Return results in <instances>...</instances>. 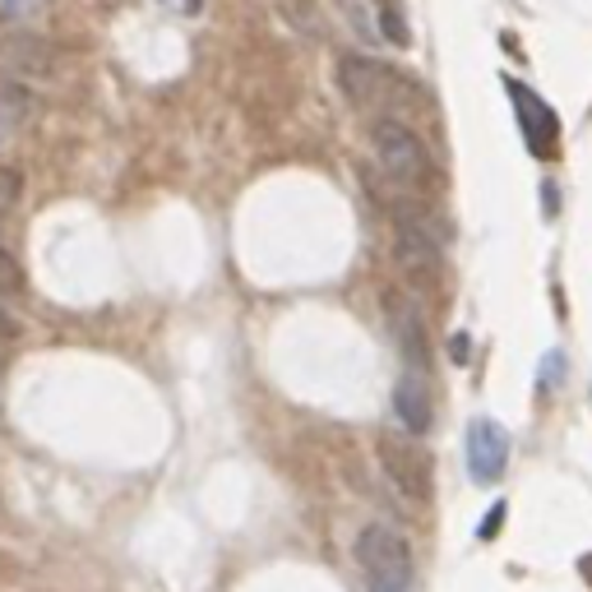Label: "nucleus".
Returning a JSON list of instances; mask_svg holds the SVG:
<instances>
[{
  "mask_svg": "<svg viewBox=\"0 0 592 592\" xmlns=\"http://www.w3.org/2000/svg\"><path fill=\"white\" fill-rule=\"evenodd\" d=\"M339 79H343V93L362 111H380V116H393V121H422L430 111V97L412 84L407 70L380 66L370 56H343Z\"/></svg>",
  "mask_w": 592,
  "mask_h": 592,
  "instance_id": "nucleus-1",
  "label": "nucleus"
},
{
  "mask_svg": "<svg viewBox=\"0 0 592 592\" xmlns=\"http://www.w3.org/2000/svg\"><path fill=\"white\" fill-rule=\"evenodd\" d=\"M505 88H509V97H514V107H519V126H523L528 153L532 157H556V149H560V121H556V111H550V103L532 93L528 84H519V79H505Z\"/></svg>",
  "mask_w": 592,
  "mask_h": 592,
  "instance_id": "nucleus-4",
  "label": "nucleus"
},
{
  "mask_svg": "<svg viewBox=\"0 0 592 592\" xmlns=\"http://www.w3.org/2000/svg\"><path fill=\"white\" fill-rule=\"evenodd\" d=\"M357 560L370 592H412V546L389 523H370L357 537Z\"/></svg>",
  "mask_w": 592,
  "mask_h": 592,
  "instance_id": "nucleus-3",
  "label": "nucleus"
},
{
  "mask_svg": "<svg viewBox=\"0 0 592 592\" xmlns=\"http://www.w3.org/2000/svg\"><path fill=\"white\" fill-rule=\"evenodd\" d=\"M5 70H24V74H47V56L33 47V37H14L5 47Z\"/></svg>",
  "mask_w": 592,
  "mask_h": 592,
  "instance_id": "nucleus-10",
  "label": "nucleus"
},
{
  "mask_svg": "<svg viewBox=\"0 0 592 592\" xmlns=\"http://www.w3.org/2000/svg\"><path fill=\"white\" fill-rule=\"evenodd\" d=\"M380 33H384V43H393V47H407L412 43V28H407V19H403L399 5H384L380 10Z\"/></svg>",
  "mask_w": 592,
  "mask_h": 592,
  "instance_id": "nucleus-12",
  "label": "nucleus"
},
{
  "mask_svg": "<svg viewBox=\"0 0 592 592\" xmlns=\"http://www.w3.org/2000/svg\"><path fill=\"white\" fill-rule=\"evenodd\" d=\"M500 523H505V500L486 509V519H482V528H477V532H482V542H490V537H496V532H500Z\"/></svg>",
  "mask_w": 592,
  "mask_h": 592,
  "instance_id": "nucleus-17",
  "label": "nucleus"
},
{
  "mask_svg": "<svg viewBox=\"0 0 592 592\" xmlns=\"http://www.w3.org/2000/svg\"><path fill=\"white\" fill-rule=\"evenodd\" d=\"M380 463L389 472V482L403 490L407 500H426L430 496V459L426 453L403 440V436H384L380 440Z\"/></svg>",
  "mask_w": 592,
  "mask_h": 592,
  "instance_id": "nucleus-5",
  "label": "nucleus"
},
{
  "mask_svg": "<svg viewBox=\"0 0 592 592\" xmlns=\"http://www.w3.org/2000/svg\"><path fill=\"white\" fill-rule=\"evenodd\" d=\"M393 246H399L403 273H407V279L417 283V287H436V283H440V273H445L440 246L430 241L422 223H399V232H393Z\"/></svg>",
  "mask_w": 592,
  "mask_h": 592,
  "instance_id": "nucleus-7",
  "label": "nucleus"
},
{
  "mask_svg": "<svg viewBox=\"0 0 592 592\" xmlns=\"http://www.w3.org/2000/svg\"><path fill=\"white\" fill-rule=\"evenodd\" d=\"M163 5H171V10H181V14H200V0H163Z\"/></svg>",
  "mask_w": 592,
  "mask_h": 592,
  "instance_id": "nucleus-20",
  "label": "nucleus"
},
{
  "mask_svg": "<svg viewBox=\"0 0 592 592\" xmlns=\"http://www.w3.org/2000/svg\"><path fill=\"white\" fill-rule=\"evenodd\" d=\"M19 190H24V176L14 167H0V223L10 218V209L19 204Z\"/></svg>",
  "mask_w": 592,
  "mask_h": 592,
  "instance_id": "nucleus-13",
  "label": "nucleus"
},
{
  "mask_svg": "<svg viewBox=\"0 0 592 592\" xmlns=\"http://www.w3.org/2000/svg\"><path fill=\"white\" fill-rule=\"evenodd\" d=\"M393 412H399V422L407 436H426L430 430V393H426V375L417 366H407L399 375V384H393Z\"/></svg>",
  "mask_w": 592,
  "mask_h": 592,
  "instance_id": "nucleus-8",
  "label": "nucleus"
},
{
  "mask_svg": "<svg viewBox=\"0 0 592 592\" xmlns=\"http://www.w3.org/2000/svg\"><path fill=\"white\" fill-rule=\"evenodd\" d=\"M14 333H19V324L10 320L5 310H0V370H5V362H10V347H14Z\"/></svg>",
  "mask_w": 592,
  "mask_h": 592,
  "instance_id": "nucleus-16",
  "label": "nucleus"
},
{
  "mask_svg": "<svg viewBox=\"0 0 592 592\" xmlns=\"http://www.w3.org/2000/svg\"><path fill=\"white\" fill-rule=\"evenodd\" d=\"M33 111H37L33 93L19 88V84H10V79H0V149H10L19 134L28 130Z\"/></svg>",
  "mask_w": 592,
  "mask_h": 592,
  "instance_id": "nucleus-9",
  "label": "nucleus"
},
{
  "mask_svg": "<svg viewBox=\"0 0 592 592\" xmlns=\"http://www.w3.org/2000/svg\"><path fill=\"white\" fill-rule=\"evenodd\" d=\"M14 292H24V269H19L10 250H0V296H14Z\"/></svg>",
  "mask_w": 592,
  "mask_h": 592,
  "instance_id": "nucleus-14",
  "label": "nucleus"
},
{
  "mask_svg": "<svg viewBox=\"0 0 592 592\" xmlns=\"http://www.w3.org/2000/svg\"><path fill=\"white\" fill-rule=\"evenodd\" d=\"M339 5H343V14L352 19V24H357V33L370 37V19H366V5H362V0H339Z\"/></svg>",
  "mask_w": 592,
  "mask_h": 592,
  "instance_id": "nucleus-18",
  "label": "nucleus"
},
{
  "mask_svg": "<svg viewBox=\"0 0 592 592\" xmlns=\"http://www.w3.org/2000/svg\"><path fill=\"white\" fill-rule=\"evenodd\" d=\"M467 352H472V343H467V333H459V339L449 343V357L453 362H467Z\"/></svg>",
  "mask_w": 592,
  "mask_h": 592,
  "instance_id": "nucleus-19",
  "label": "nucleus"
},
{
  "mask_svg": "<svg viewBox=\"0 0 592 592\" xmlns=\"http://www.w3.org/2000/svg\"><path fill=\"white\" fill-rule=\"evenodd\" d=\"M560 375H565V357H560V352H546V357H542V389L560 384Z\"/></svg>",
  "mask_w": 592,
  "mask_h": 592,
  "instance_id": "nucleus-15",
  "label": "nucleus"
},
{
  "mask_svg": "<svg viewBox=\"0 0 592 592\" xmlns=\"http://www.w3.org/2000/svg\"><path fill=\"white\" fill-rule=\"evenodd\" d=\"M370 153H375V171H380L389 186L417 194V200H426L430 186H436V176H430L426 144L417 140V130H412L407 121H393V116H375V121H370Z\"/></svg>",
  "mask_w": 592,
  "mask_h": 592,
  "instance_id": "nucleus-2",
  "label": "nucleus"
},
{
  "mask_svg": "<svg viewBox=\"0 0 592 592\" xmlns=\"http://www.w3.org/2000/svg\"><path fill=\"white\" fill-rule=\"evenodd\" d=\"M47 10V0H0V28H24Z\"/></svg>",
  "mask_w": 592,
  "mask_h": 592,
  "instance_id": "nucleus-11",
  "label": "nucleus"
},
{
  "mask_svg": "<svg viewBox=\"0 0 592 592\" xmlns=\"http://www.w3.org/2000/svg\"><path fill=\"white\" fill-rule=\"evenodd\" d=\"M505 463H509V436H505V426L477 417V422L467 426V472H472V482H477V486H496Z\"/></svg>",
  "mask_w": 592,
  "mask_h": 592,
  "instance_id": "nucleus-6",
  "label": "nucleus"
}]
</instances>
